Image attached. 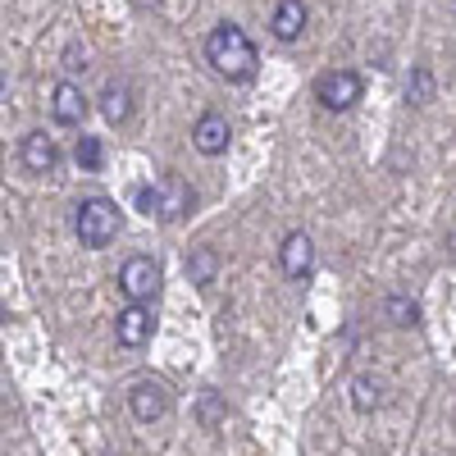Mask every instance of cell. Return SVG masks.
<instances>
[{"instance_id": "obj_19", "label": "cell", "mask_w": 456, "mask_h": 456, "mask_svg": "<svg viewBox=\"0 0 456 456\" xmlns=\"http://www.w3.org/2000/svg\"><path fill=\"white\" fill-rule=\"evenodd\" d=\"M219 415H224L219 397H215V393H206V402H201V420H206V425H219Z\"/></svg>"}, {"instance_id": "obj_2", "label": "cell", "mask_w": 456, "mask_h": 456, "mask_svg": "<svg viewBox=\"0 0 456 456\" xmlns=\"http://www.w3.org/2000/svg\"><path fill=\"white\" fill-rule=\"evenodd\" d=\"M119 228H124L119 206L105 201V197H92V201H83L78 210H73V233H78V242L92 247V251L110 247L114 238H119Z\"/></svg>"}, {"instance_id": "obj_12", "label": "cell", "mask_w": 456, "mask_h": 456, "mask_svg": "<svg viewBox=\"0 0 456 456\" xmlns=\"http://www.w3.org/2000/svg\"><path fill=\"white\" fill-rule=\"evenodd\" d=\"M270 28H274L279 42H297V37L306 32V5H301V0H279Z\"/></svg>"}, {"instance_id": "obj_8", "label": "cell", "mask_w": 456, "mask_h": 456, "mask_svg": "<svg viewBox=\"0 0 456 456\" xmlns=\"http://www.w3.org/2000/svg\"><path fill=\"white\" fill-rule=\"evenodd\" d=\"M228 142H233V128H228V119L224 114H215V110H206L201 119L192 124V146L201 151V156H224L228 151Z\"/></svg>"}, {"instance_id": "obj_15", "label": "cell", "mask_w": 456, "mask_h": 456, "mask_svg": "<svg viewBox=\"0 0 456 456\" xmlns=\"http://www.w3.org/2000/svg\"><path fill=\"white\" fill-rule=\"evenodd\" d=\"M215 270H219L215 247H197L192 256H187V274H192L197 288H210V283H215Z\"/></svg>"}, {"instance_id": "obj_3", "label": "cell", "mask_w": 456, "mask_h": 456, "mask_svg": "<svg viewBox=\"0 0 456 456\" xmlns=\"http://www.w3.org/2000/svg\"><path fill=\"white\" fill-rule=\"evenodd\" d=\"M361 92H365V83H361L356 69H329L324 78L315 83V101L324 110H333V114H347L361 101Z\"/></svg>"}, {"instance_id": "obj_18", "label": "cell", "mask_w": 456, "mask_h": 456, "mask_svg": "<svg viewBox=\"0 0 456 456\" xmlns=\"http://www.w3.org/2000/svg\"><path fill=\"white\" fill-rule=\"evenodd\" d=\"M406 96L415 101V105H425V101H434V73L420 64V69H415L411 73V83H406Z\"/></svg>"}, {"instance_id": "obj_17", "label": "cell", "mask_w": 456, "mask_h": 456, "mask_svg": "<svg viewBox=\"0 0 456 456\" xmlns=\"http://www.w3.org/2000/svg\"><path fill=\"white\" fill-rule=\"evenodd\" d=\"M384 315H388L393 324H402V329H406V324H420V306H415L411 297H388V301H384Z\"/></svg>"}, {"instance_id": "obj_6", "label": "cell", "mask_w": 456, "mask_h": 456, "mask_svg": "<svg viewBox=\"0 0 456 456\" xmlns=\"http://www.w3.org/2000/svg\"><path fill=\"white\" fill-rule=\"evenodd\" d=\"M19 160H23L28 174H55V165H60V146H55L51 133L32 128V133L23 137V146H19Z\"/></svg>"}, {"instance_id": "obj_4", "label": "cell", "mask_w": 456, "mask_h": 456, "mask_svg": "<svg viewBox=\"0 0 456 456\" xmlns=\"http://www.w3.org/2000/svg\"><path fill=\"white\" fill-rule=\"evenodd\" d=\"M192 206H197V197H192V187H187L178 174H160L156 187H151V215L165 219V224L183 219Z\"/></svg>"}, {"instance_id": "obj_9", "label": "cell", "mask_w": 456, "mask_h": 456, "mask_svg": "<svg viewBox=\"0 0 456 456\" xmlns=\"http://www.w3.org/2000/svg\"><path fill=\"white\" fill-rule=\"evenodd\" d=\"M151 333H156V315H151L146 306H128L119 311V320H114V338H119V347H146Z\"/></svg>"}, {"instance_id": "obj_10", "label": "cell", "mask_w": 456, "mask_h": 456, "mask_svg": "<svg viewBox=\"0 0 456 456\" xmlns=\"http://www.w3.org/2000/svg\"><path fill=\"white\" fill-rule=\"evenodd\" d=\"M128 406H133V415L142 425H156L169 411V388L156 384V379H142V384H133V393H128Z\"/></svg>"}, {"instance_id": "obj_1", "label": "cell", "mask_w": 456, "mask_h": 456, "mask_svg": "<svg viewBox=\"0 0 456 456\" xmlns=\"http://www.w3.org/2000/svg\"><path fill=\"white\" fill-rule=\"evenodd\" d=\"M206 60L215 64L219 78L228 83H251L256 69H260V55H256V42L238 28V23H215L210 37H206Z\"/></svg>"}, {"instance_id": "obj_20", "label": "cell", "mask_w": 456, "mask_h": 456, "mask_svg": "<svg viewBox=\"0 0 456 456\" xmlns=\"http://www.w3.org/2000/svg\"><path fill=\"white\" fill-rule=\"evenodd\" d=\"M5 96H10V73L0 69V101H5Z\"/></svg>"}, {"instance_id": "obj_14", "label": "cell", "mask_w": 456, "mask_h": 456, "mask_svg": "<svg viewBox=\"0 0 456 456\" xmlns=\"http://www.w3.org/2000/svg\"><path fill=\"white\" fill-rule=\"evenodd\" d=\"M352 406H356V411L384 406V379H379V374H356V379H352Z\"/></svg>"}, {"instance_id": "obj_13", "label": "cell", "mask_w": 456, "mask_h": 456, "mask_svg": "<svg viewBox=\"0 0 456 456\" xmlns=\"http://www.w3.org/2000/svg\"><path fill=\"white\" fill-rule=\"evenodd\" d=\"M101 114H105L110 124H124L128 114H133V87L119 83V78H110L105 92H101Z\"/></svg>"}, {"instance_id": "obj_16", "label": "cell", "mask_w": 456, "mask_h": 456, "mask_svg": "<svg viewBox=\"0 0 456 456\" xmlns=\"http://www.w3.org/2000/svg\"><path fill=\"white\" fill-rule=\"evenodd\" d=\"M73 160L83 165V174H96L101 169V160H105V146H101V137H78V146H73Z\"/></svg>"}, {"instance_id": "obj_11", "label": "cell", "mask_w": 456, "mask_h": 456, "mask_svg": "<svg viewBox=\"0 0 456 456\" xmlns=\"http://www.w3.org/2000/svg\"><path fill=\"white\" fill-rule=\"evenodd\" d=\"M279 260H283V274L288 279H311V270H315V242L306 238V233H288L283 238V247H279Z\"/></svg>"}, {"instance_id": "obj_5", "label": "cell", "mask_w": 456, "mask_h": 456, "mask_svg": "<svg viewBox=\"0 0 456 456\" xmlns=\"http://www.w3.org/2000/svg\"><path fill=\"white\" fill-rule=\"evenodd\" d=\"M119 288H124V297L133 301V306H146V301L160 292V265L151 256H133L119 270Z\"/></svg>"}, {"instance_id": "obj_7", "label": "cell", "mask_w": 456, "mask_h": 456, "mask_svg": "<svg viewBox=\"0 0 456 456\" xmlns=\"http://www.w3.org/2000/svg\"><path fill=\"white\" fill-rule=\"evenodd\" d=\"M51 119L60 128H78L87 119V96H83L78 83H69V78L55 83V92H51Z\"/></svg>"}]
</instances>
